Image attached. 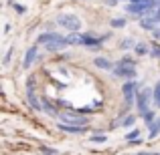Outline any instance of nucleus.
Returning <instances> with one entry per match:
<instances>
[{
	"mask_svg": "<svg viewBox=\"0 0 160 155\" xmlns=\"http://www.w3.org/2000/svg\"><path fill=\"white\" fill-rule=\"evenodd\" d=\"M113 75L126 79V81H134V79H136V61H134V58H128V57L122 58V61L116 62V66H113Z\"/></svg>",
	"mask_w": 160,
	"mask_h": 155,
	"instance_id": "nucleus-1",
	"label": "nucleus"
},
{
	"mask_svg": "<svg viewBox=\"0 0 160 155\" xmlns=\"http://www.w3.org/2000/svg\"><path fill=\"white\" fill-rule=\"evenodd\" d=\"M59 123L71 125V127H87L89 117H85L83 113H77V111H63L59 113Z\"/></svg>",
	"mask_w": 160,
	"mask_h": 155,
	"instance_id": "nucleus-2",
	"label": "nucleus"
},
{
	"mask_svg": "<svg viewBox=\"0 0 160 155\" xmlns=\"http://www.w3.org/2000/svg\"><path fill=\"white\" fill-rule=\"evenodd\" d=\"M160 8V2L158 0H146V2H128L126 10L130 14H136V16H148L152 10Z\"/></svg>",
	"mask_w": 160,
	"mask_h": 155,
	"instance_id": "nucleus-3",
	"label": "nucleus"
},
{
	"mask_svg": "<svg viewBox=\"0 0 160 155\" xmlns=\"http://www.w3.org/2000/svg\"><path fill=\"white\" fill-rule=\"evenodd\" d=\"M57 24L63 28H67L69 32H77L81 28V18L77 14H69V12H63L57 16Z\"/></svg>",
	"mask_w": 160,
	"mask_h": 155,
	"instance_id": "nucleus-4",
	"label": "nucleus"
},
{
	"mask_svg": "<svg viewBox=\"0 0 160 155\" xmlns=\"http://www.w3.org/2000/svg\"><path fill=\"white\" fill-rule=\"evenodd\" d=\"M150 99H154V89H142L138 91V97H136V107L138 111H140V115H144V113L150 111Z\"/></svg>",
	"mask_w": 160,
	"mask_h": 155,
	"instance_id": "nucleus-5",
	"label": "nucleus"
},
{
	"mask_svg": "<svg viewBox=\"0 0 160 155\" xmlns=\"http://www.w3.org/2000/svg\"><path fill=\"white\" fill-rule=\"evenodd\" d=\"M122 93H124V101L126 105H134L136 103V97H138V83L136 81H126L124 87H122Z\"/></svg>",
	"mask_w": 160,
	"mask_h": 155,
	"instance_id": "nucleus-6",
	"label": "nucleus"
},
{
	"mask_svg": "<svg viewBox=\"0 0 160 155\" xmlns=\"http://www.w3.org/2000/svg\"><path fill=\"white\" fill-rule=\"evenodd\" d=\"M67 36H61L59 34L55 40H51L49 44H45V48H47V52H57V51H61V48H65L67 47Z\"/></svg>",
	"mask_w": 160,
	"mask_h": 155,
	"instance_id": "nucleus-7",
	"label": "nucleus"
},
{
	"mask_svg": "<svg viewBox=\"0 0 160 155\" xmlns=\"http://www.w3.org/2000/svg\"><path fill=\"white\" fill-rule=\"evenodd\" d=\"M27 99H28V105H31L35 111H43V103L37 99V95H35V87H32V85H28V89H27Z\"/></svg>",
	"mask_w": 160,
	"mask_h": 155,
	"instance_id": "nucleus-8",
	"label": "nucleus"
},
{
	"mask_svg": "<svg viewBox=\"0 0 160 155\" xmlns=\"http://www.w3.org/2000/svg\"><path fill=\"white\" fill-rule=\"evenodd\" d=\"M37 61V47H31L27 51V54H24V61H22V66L24 69H28V66L32 65V62Z\"/></svg>",
	"mask_w": 160,
	"mask_h": 155,
	"instance_id": "nucleus-9",
	"label": "nucleus"
},
{
	"mask_svg": "<svg viewBox=\"0 0 160 155\" xmlns=\"http://www.w3.org/2000/svg\"><path fill=\"white\" fill-rule=\"evenodd\" d=\"M93 65L99 66V69H106V71H113V66H116L112 61H108V58H103V57H95L93 58Z\"/></svg>",
	"mask_w": 160,
	"mask_h": 155,
	"instance_id": "nucleus-10",
	"label": "nucleus"
},
{
	"mask_svg": "<svg viewBox=\"0 0 160 155\" xmlns=\"http://www.w3.org/2000/svg\"><path fill=\"white\" fill-rule=\"evenodd\" d=\"M59 36V32H43V34H39V39H37V43L39 44H49L51 40H55Z\"/></svg>",
	"mask_w": 160,
	"mask_h": 155,
	"instance_id": "nucleus-11",
	"label": "nucleus"
},
{
	"mask_svg": "<svg viewBox=\"0 0 160 155\" xmlns=\"http://www.w3.org/2000/svg\"><path fill=\"white\" fill-rule=\"evenodd\" d=\"M158 133H160V117H156V121L148 127V137L146 139H156Z\"/></svg>",
	"mask_w": 160,
	"mask_h": 155,
	"instance_id": "nucleus-12",
	"label": "nucleus"
},
{
	"mask_svg": "<svg viewBox=\"0 0 160 155\" xmlns=\"http://www.w3.org/2000/svg\"><path fill=\"white\" fill-rule=\"evenodd\" d=\"M99 44H102L99 39H95V36H91V34H83V47L95 48V47H99Z\"/></svg>",
	"mask_w": 160,
	"mask_h": 155,
	"instance_id": "nucleus-13",
	"label": "nucleus"
},
{
	"mask_svg": "<svg viewBox=\"0 0 160 155\" xmlns=\"http://www.w3.org/2000/svg\"><path fill=\"white\" fill-rule=\"evenodd\" d=\"M61 131H65V133H83L87 127H71V125H63V123H59L57 125Z\"/></svg>",
	"mask_w": 160,
	"mask_h": 155,
	"instance_id": "nucleus-14",
	"label": "nucleus"
},
{
	"mask_svg": "<svg viewBox=\"0 0 160 155\" xmlns=\"http://www.w3.org/2000/svg\"><path fill=\"white\" fill-rule=\"evenodd\" d=\"M140 26L142 28H144V30H150V32H154V30H156V22H152V20H150V18H142L140 20Z\"/></svg>",
	"mask_w": 160,
	"mask_h": 155,
	"instance_id": "nucleus-15",
	"label": "nucleus"
},
{
	"mask_svg": "<svg viewBox=\"0 0 160 155\" xmlns=\"http://www.w3.org/2000/svg\"><path fill=\"white\" fill-rule=\"evenodd\" d=\"M67 43H69V44H83V34H79V32H71V34L67 36Z\"/></svg>",
	"mask_w": 160,
	"mask_h": 155,
	"instance_id": "nucleus-16",
	"label": "nucleus"
},
{
	"mask_svg": "<svg viewBox=\"0 0 160 155\" xmlns=\"http://www.w3.org/2000/svg\"><path fill=\"white\" fill-rule=\"evenodd\" d=\"M136 40H134V39H124V40H122V43H120V48H122V51H128V48H136Z\"/></svg>",
	"mask_w": 160,
	"mask_h": 155,
	"instance_id": "nucleus-17",
	"label": "nucleus"
},
{
	"mask_svg": "<svg viewBox=\"0 0 160 155\" xmlns=\"http://www.w3.org/2000/svg\"><path fill=\"white\" fill-rule=\"evenodd\" d=\"M138 139H140V131H138V129H132V131L126 135V141H128V143H134V141H138Z\"/></svg>",
	"mask_w": 160,
	"mask_h": 155,
	"instance_id": "nucleus-18",
	"label": "nucleus"
},
{
	"mask_svg": "<svg viewBox=\"0 0 160 155\" xmlns=\"http://www.w3.org/2000/svg\"><path fill=\"white\" fill-rule=\"evenodd\" d=\"M134 51H136V54H140V57H144V54H148V52H150V48L146 47L144 43H138V44H136V48H134Z\"/></svg>",
	"mask_w": 160,
	"mask_h": 155,
	"instance_id": "nucleus-19",
	"label": "nucleus"
},
{
	"mask_svg": "<svg viewBox=\"0 0 160 155\" xmlns=\"http://www.w3.org/2000/svg\"><path fill=\"white\" fill-rule=\"evenodd\" d=\"M134 123H136V115H128V117H124V121H120L122 127H132Z\"/></svg>",
	"mask_w": 160,
	"mask_h": 155,
	"instance_id": "nucleus-20",
	"label": "nucleus"
},
{
	"mask_svg": "<svg viewBox=\"0 0 160 155\" xmlns=\"http://www.w3.org/2000/svg\"><path fill=\"white\" fill-rule=\"evenodd\" d=\"M109 24H112V28H124L128 22H126V18H112Z\"/></svg>",
	"mask_w": 160,
	"mask_h": 155,
	"instance_id": "nucleus-21",
	"label": "nucleus"
},
{
	"mask_svg": "<svg viewBox=\"0 0 160 155\" xmlns=\"http://www.w3.org/2000/svg\"><path fill=\"white\" fill-rule=\"evenodd\" d=\"M144 18H150L152 22H156V24H160V8H156V10H152L148 16H144Z\"/></svg>",
	"mask_w": 160,
	"mask_h": 155,
	"instance_id": "nucleus-22",
	"label": "nucleus"
},
{
	"mask_svg": "<svg viewBox=\"0 0 160 155\" xmlns=\"http://www.w3.org/2000/svg\"><path fill=\"white\" fill-rule=\"evenodd\" d=\"M142 117H144V123H146V127H150V125H152L154 121H156V117H154V113H152V111L144 113V115H142Z\"/></svg>",
	"mask_w": 160,
	"mask_h": 155,
	"instance_id": "nucleus-23",
	"label": "nucleus"
},
{
	"mask_svg": "<svg viewBox=\"0 0 160 155\" xmlns=\"http://www.w3.org/2000/svg\"><path fill=\"white\" fill-rule=\"evenodd\" d=\"M91 141H93V143H106V141H108V137L103 135V133H95V135L91 137Z\"/></svg>",
	"mask_w": 160,
	"mask_h": 155,
	"instance_id": "nucleus-24",
	"label": "nucleus"
},
{
	"mask_svg": "<svg viewBox=\"0 0 160 155\" xmlns=\"http://www.w3.org/2000/svg\"><path fill=\"white\" fill-rule=\"evenodd\" d=\"M154 103H156V107L160 105V79H158L156 87H154Z\"/></svg>",
	"mask_w": 160,
	"mask_h": 155,
	"instance_id": "nucleus-25",
	"label": "nucleus"
},
{
	"mask_svg": "<svg viewBox=\"0 0 160 155\" xmlns=\"http://www.w3.org/2000/svg\"><path fill=\"white\" fill-rule=\"evenodd\" d=\"M150 54H152L154 58H160V44H158V43L152 44V48H150Z\"/></svg>",
	"mask_w": 160,
	"mask_h": 155,
	"instance_id": "nucleus-26",
	"label": "nucleus"
},
{
	"mask_svg": "<svg viewBox=\"0 0 160 155\" xmlns=\"http://www.w3.org/2000/svg\"><path fill=\"white\" fill-rule=\"evenodd\" d=\"M43 111H45V113H49V115H57V111H55V109H53L47 101H43Z\"/></svg>",
	"mask_w": 160,
	"mask_h": 155,
	"instance_id": "nucleus-27",
	"label": "nucleus"
},
{
	"mask_svg": "<svg viewBox=\"0 0 160 155\" xmlns=\"http://www.w3.org/2000/svg\"><path fill=\"white\" fill-rule=\"evenodd\" d=\"M41 153H43V155H59V151H57V149H53V147H43V149H41Z\"/></svg>",
	"mask_w": 160,
	"mask_h": 155,
	"instance_id": "nucleus-28",
	"label": "nucleus"
},
{
	"mask_svg": "<svg viewBox=\"0 0 160 155\" xmlns=\"http://www.w3.org/2000/svg\"><path fill=\"white\" fill-rule=\"evenodd\" d=\"M14 10L18 12V14H24V12H27V8H24L22 4H14Z\"/></svg>",
	"mask_w": 160,
	"mask_h": 155,
	"instance_id": "nucleus-29",
	"label": "nucleus"
},
{
	"mask_svg": "<svg viewBox=\"0 0 160 155\" xmlns=\"http://www.w3.org/2000/svg\"><path fill=\"white\" fill-rule=\"evenodd\" d=\"M136 155H160V151H140Z\"/></svg>",
	"mask_w": 160,
	"mask_h": 155,
	"instance_id": "nucleus-30",
	"label": "nucleus"
},
{
	"mask_svg": "<svg viewBox=\"0 0 160 155\" xmlns=\"http://www.w3.org/2000/svg\"><path fill=\"white\" fill-rule=\"evenodd\" d=\"M10 54H12V51L6 52V57H4V65H8V62H10Z\"/></svg>",
	"mask_w": 160,
	"mask_h": 155,
	"instance_id": "nucleus-31",
	"label": "nucleus"
},
{
	"mask_svg": "<svg viewBox=\"0 0 160 155\" xmlns=\"http://www.w3.org/2000/svg\"><path fill=\"white\" fill-rule=\"evenodd\" d=\"M152 36H154V39H156V40H160V28H156V30L152 32Z\"/></svg>",
	"mask_w": 160,
	"mask_h": 155,
	"instance_id": "nucleus-32",
	"label": "nucleus"
},
{
	"mask_svg": "<svg viewBox=\"0 0 160 155\" xmlns=\"http://www.w3.org/2000/svg\"><path fill=\"white\" fill-rule=\"evenodd\" d=\"M116 2H118V0H106L108 6H116Z\"/></svg>",
	"mask_w": 160,
	"mask_h": 155,
	"instance_id": "nucleus-33",
	"label": "nucleus"
},
{
	"mask_svg": "<svg viewBox=\"0 0 160 155\" xmlns=\"http://www.w3.org/2000/svg\"><path fill=\"white\" fill-rule=\"evenodd\" d=\"M132 2H146V0H132Z\"/></svg>",
	"mask_w": 160,
	"mask_h": 155,
	"instance_id": "nucleus-34",
	"label": "nucleus"
},
{
	"mask_svg": "<svg viewBox=\"0 0 160 155\" xmlns=\"http://www.w3.org/2000/svg\"><path fill=\"white\" fill-rule=\"evenodd\" d=\"M128 2H132V0H128Z\"/></svg>",
	"mask_w": 160,
	"mask_h": 155,
	"instance_id": "nucleus-35",
	"label": "nucleus"
},
{
	"mask_svg": "<svg viewBox=\"0 0 160 155\" xmlns=\"http://www.w3.org/2000/svg\"><path fill=\"white\" fill-rule=\"evenodd\" d=\"M158 109H160V105H158Z\"/></svg>",
	"mask_w": 160,
	"mask_h": 155,
	"instance_id": "nucleus-36",
	"label": "nucleus"
}]
</instances>
